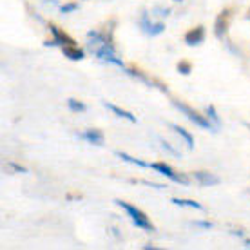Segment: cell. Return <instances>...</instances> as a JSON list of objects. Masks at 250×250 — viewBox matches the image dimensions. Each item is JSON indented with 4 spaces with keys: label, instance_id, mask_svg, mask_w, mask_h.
<instances>
[{
    "label": "cell",
    "instance_id": "44dd1931",
    "mask_svg": "<svg viewBox=\"0 0 250 250\" xmlns=\"http://www.w3.org/2000/svg\"><path fill=\"white\" fill-rule=\"evenodd\" d=\"M160 142H162V145H163V149H167L170 152V154H174V156H180V154H178V152H176V149H172V147H170L169 144H167V142H163V140H160Z\"/></svg>",
    "mask_w": 250,
    "mask_h": 250
},
{
    "label": "cell",
    "instance_id": "5b68a950",
    "mask_svg": "<svg viewBox=\"0 0 250 250\" xmlns=\"http://www.w3.org/2000/svg\"><path fill=\"white\" fill-rule=\"evenodd\" d=\"M230 19H232V13L229 9H223V11L218 15V19H216V24H214V35L216 38H221L225 37L227 31H229V24H230Z\"/></svg>",
    "mask_w": 250,
    "mask_h": 250
},
{
    "label": "cell",
    "instance_id": "d6986e66",
    "mask_svg": "<svg viewBox=\"0 0 250 250\" xmlns=\"http://www.w3.org/2000/svg\"><path fill=\"white\" fill-rule=\"evenodd\" d=\"M194 225L201 227V229H212V227H214L210 221H194Z\"/></svg>",
    "mask_w": 250,
    "mask_h": 250
},
{
    "label": "cell",
    "instance_id": "7c38bea8",
    "mask_svg": "<svg viewBox=\"0 0 250 250\" xmlns=\"http://www.w3.org/2000/svg\"><path fill=\"white\" fill-rule=\"evenodd\" d=\"M169 127L176 132V134H178V136L182 138L185 144H187L188 149H194V138H192V134H190V132L185 131L183 127H180V125H176V124H169Z\"/></svg>",
    "mask_w": 250,
    "mask_h": 250
},
{
    "label": "cell",
    "instance_id": "7a4b0ae2",
    "mask_svg": "<svg viewBox=\"0 0 250 250\" xmlns=\"http://www.w3.org/2000/svg\"><path fill=\"white\" fill-rule=\"evenodd\" d=\"M116 205H120L122 208H124L125 212H127V216L131 218V221L134 223L136 227H140V229H144V230H149L152 232L154 230V225L150 223V219L145 216L140 208H136L134 205H131V203H127V201H122V200H116Z\"/></svg>",
    "mask_w": 250,
    "mask_h": 250
},
{
    "label": "cell",
    "instance_id": "9c48e42d",
    "mask_svg": "<svg viewBox=\"0 0 250 250\" xmlns=\"http://www.w3.org/2000/svg\"><path fill=\"white\" fill-rule=\"evenodd\" d=\"M78 138H82V140H85V142L93 145H104V134L98 129H87V131L80 132Z\"/></svg>",
    "mask_w": 250,
    "mask_h": 250
},
{
    "label": "cell",
    "instance_id": "277c9868",
    "mask_svg": "<svg viewBox=\"0 0 250 250\" xmlns=\"http://www.w3.org/2000/svg\"><path fill=\"white\" fill-rule=\"evenodd\" d=\"M49 31L51 35H53V40H47V42H44V45H47V47H55V45H58V47H63V45H76L75 38H71L67 35V33H63L62 29H58L57 25H49Z\"/></svg>",
    "mask_w": 250,
    "mask_h": 250
},
{
    "label": "cell",
    "instance_id": "d4e9b609",
    "mask_svg": "<svg viewBox=\"0 0 250 250\" xmlns=\"http://www.w3.org/2000/svg\"><path fill=\"white\" fill-rule=\"evenodd\" d=\"M174 2H182V0H174Z\"/></svg>",
    "mask_w": 250,
    "mask_h": 250
},
{
    "label": "cell",
    "instance_id": "8992f818",
    "mask_svg": "<svg viewBox=\"0 0 250 250\" xmlns=\"http://www.w3.org/2000/svg\"><path fill=\"white\" fill-rule=\"evenodd\" d=\"M140 27H142V31L150 35V37H156L160 33L165 31V24L163 22H156V24H152L149 20V15L147 13H142V19H140Z\"/></svg>",
    "mask_w": 250,
    "mask_h": 250
},
{
    "label": "cell",
    "instance_id": "2e32d148",
    "mask_svg": "<svg viewBox=\"0 0 250 250\" xmlns=\"http://www.w3.org/2000/svg\"><path fill=\"white\" fill-rule=\"evenodd\" d=\"M172 203L178 207H190V208H198V210H201L203 207H201V203H198V201L194 200H180V198H172Z\"/></svg>",
    "mask_w": 250,
    "mask_h": 250
},
{
    "label": "cell",
    "instance_id": "9a60e30c",
    "mask_svg": "<svg viewBox=\"0 0 250 250\" xmlns=\"http://www.w3.org/2000/svg\"><path fill=\"white\" fill-rule=\"evenodd\" d=\"M67 105H69V109H71L73 113H85V111H87V105H85L83 102H80V100H75V98H69Z\"/></svg>",
    "mask_w": 250,
    "mask_h": 250
},
{
    "label": "cell",
    "instance_id": "ac0fdd59",
    "mask_svg": "<svg viewBox=\"0 0 250 250\" xmlns=\"http://www.w3.org/2000/svg\"><path fill=\"white\" fill-rule=\"evenodd\" d=\"M78 9V4H75V2H71V4H63L62 7H60V13H73Z\"/></svg>",
    "mask_w": 250,
    "mask_h": 250
},
{
    "label": "cell",
    "instance_id": "5bb4252c",
    "mask_svg": "<svg viewBox=\"0 0 250 250\" xmlns=\"http://www.w3.org/2000/svg\"><path fill=\"white\" fill-rule=\"evenodd\" d=\"M116 156L122 158L124 162L132 163V165H138V167H144V169H150V163H145V162H142V160H138V158L129 156L127 152H122V150H116Z\"/></svg>",
    "mask_w": 250,
    "mask_h": 250
},
{
    "label": "cell",
    "instance_id": "4fadbf2b",
    "mask_svg": "<svg viewBox=\"0 0 250 250\" xmlns=\"http://www.w3.org/2000/svg\"><path fill=\"white\" fill-rule=\"evenodd\" d=\"M205 113H207V118H208V122L214 125V129L218 131L219 127H221V120H219V114L218 111H216V107L214 105H208L205 109Z\"/></svg>",
    "mask_w": 250,
    "mask_h": 250
},
{
    "label": "cell",
    "instance_id": "8fae6325",
    "mask_svg": "<svg viewBox=\"0 0 250 250\" xmlns=\"http://www.w3.org/2000/svg\"><path fill=\"white\" fill-rule=\"evenodd\" d=\"M62 53H63V57H67L69 60H75V62L85 58V53H83L82 49H78L76 45H63Z\"/></svg>",
    "mask_w": 250,
    "mask_h": 250
},
{
    "label": "cell",
    "instance_id": "ffe728a7",
    "mask_svg": "<svg viewBox=\"0 0 250 250\" xmlns=\"http://www.w3.org/2000/svg\"><path fill=\"white\" fill-rule=\"evenodd\" d=\"M7 167H9V169H13V170H17V172H22V174H25V172H27V169H25V167H20V165H15V163H9Z\"/></svg>",
    "mask_w": 250,
    "mask_h": 250
},
{
    "label": "cell",
    "instance_id": "cb8c5ba5",
    "mask_svg": "<svg viewBox=\"0 0 250 250\" xmlns=\"http://www.w3.org/2000/svg\"><path fill=\"white\" fill-rule=\"evenodd\" d=\"M247 127H249V129H250V124H247Z\"/></svg>",
    "mask_w": 250,
    "mask_h": 250
},
{
    "label": "cell",
    "instance_id": "7402d4cb",
    "mask_svg": "<svg viewBox=\"0 0 250 250\" xmlns=\"http://www.w3.org/2000/svg\"><path fill=\"white\" fill-rule=\"evenodd\" d=\"M243 247H245V249H250V239H245V241H243Z\"/></svg>",
    "mask_w": 250,
    "mask_h": 250
},
{
    "label": "cell",
    "instance_id": "30bf717a",
    "mask_svg": "<svg viewBox=\"0 0 250 250\" xmlns=\"http://www.w3.org/2000/svg\"><path fill=\"white\" fill-rule=\"evenodd\" d=\"M104 105L107 107V109H111L116 116H120V118H125L127 122H131V124H136V116L132 113H129V111H125V109H120L118 105H114V104H111V102H104Z\"/></svg>",
    "mask_w": 250,
    "mask_h": 250
},
{
    "label": "cell",
    "instance_id": "603a6c76",
    "mask_svg": "<svg viewBox=\"0 0 250 250\" xmlns=\"http://www.w3.org/2000/svg\"><path fill=\"white\" fill-rule=\"evenodd\" d=\"M247 19H249V20H250V9H249V15H247Z\"/></svg>",
    "mask_w": 250,
    "mask_h": 250
},
{
    "label": "cell",
    "instance_id": "52a82bcc",
    "mask_svg": "<svg viewBox=\"0 0 250 250\" xmlns=\"http://www.w3.org/2000/svg\"><path fill=\"white\" fill-rule=\"evenodd\" d=\"M205 40V27L203 25H198L190 31L185 33V44L188 47H196V45H201Z\"/></svg>",
    "mask_w": 250,
    "mask_h": 250
},
{
    "label": "cell",
    "instance_id": "3957f363",
    "mask_svg": "<svg viewBox=\"0 0 250 250\" xmlns=\"http://www.w3.org/2000/svg\"><path fill=\"white\" fill-rule=\"evenodd\" d=\"M150 169H154L156 172H160V174H163L165 178H169L170 182L174 183H182V185H188V180L185 174H180V172H176L172 167H170L169 163H163V162H154L150 163Z\"/></svg>",
    "mask_w": 250,
    "mask_h": 250
},
{
    "label": "cell",
    "instance_id": "6da1fadb",
    "mask_svg": "<svg viewBox=\"0 0 250 250\" xmlns=\"http://www.w3.org/2000/svg\"><path fill=\"white\" fill-rule=\"evenodd\" d=\"M172 105H174L182 114H185V116H187V118L190 120L194 125H198L200 129H207V131L216 132L214 125L208 122V118H207V116H203V114H200L198 111H194L192 107H188L187 104H183V102H178V100H172Z\"/></svg>",
    "mask_w": 250,
    "mask_h": 250
},
{
    "label": "cell",
    "instance_id": "e0dca14e",
    "mask_svg": "<svg viewBox=\"0 0 250 250\" xmlns=\"http://www.w3.org/2000/svg\"><path fill=\"white\" fill-rule=\"evenodd\" d=\"M176 67H178V73H182V75L187 76V75H190V71H192V63L187 62V60H180Z\"/></svg>",
    "mask_w": 250,
    "mask_h": 250
},
{
    "label": "cell",
    "instance_id": "ba28073f",
    "mask_svg": "<svg viewBox=\"0 0 250 250\" xmlns=\"http://www.w3.org/2000/svg\"><path fill=\"white\" fill-rule=\"evenodd\" d=\"M192 176L194 180L200 185H203V187H214V185H218L221 182L218 176L212 174V172H207V170H196V172H192Z\"/></svg>",
    "mask_w": 250,
    "mask_h": 250
}]
</instances>
